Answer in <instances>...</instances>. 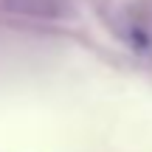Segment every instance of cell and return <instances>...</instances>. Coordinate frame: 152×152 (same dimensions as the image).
Segmentation results:
<instances>
[{
	"label": "cell",
	"mask_w": 152,
	"mask_h": 152,
	"mask_svg": "<svg viewBox=\"0 0 152 152\" xmlns=\"http://www.w3.org/2000/svg\"><path fill=\"white\" fill-rule=\"evenodd\" d=\"M11 14L23 17H39V20H56L65 11L62 0H0Z\"/></svg>",
	"instance_id": "cell-1"
}]
</instances>
